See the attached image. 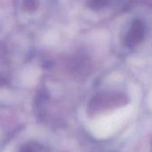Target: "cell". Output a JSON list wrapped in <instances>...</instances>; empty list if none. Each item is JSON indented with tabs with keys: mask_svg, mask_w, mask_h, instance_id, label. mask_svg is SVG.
Returning <instances> with one entry per match:
<instances>
[{
	"mask_svg": "<svg viewBox=\"0 0 152 152\" xmlns=\"http://www.w3.org/2000/svg\"><path fill=\"white\" fill-rule=\"evenodd\" d=\"M110 3V0H87L88 6L93 10H101L106 7Z\"/></svg>",
	"mask_w": 152,
	"mask_h": 152,
	"instance_id": "cell-4",
	"label": "cell"
},
{
	"mask_svg": "<svg viewBox=\"0 0 152 152\" xmlns=\"http://www.w3.org/2000/svg\"><path fill=\"white\" fill-rule=\"evenodd\" d=\"M132 107L121 108L108 116H104L94 121L91 125V132L97 138H107L115 133L131 116Z\"/></svg>",
	"mask_w": 152,
	"mask_h": 152,
	"instance_id": "cell-1",
	"label": "cell"
},
{
	"mask_svg": "<svg viewBox=\"0 0 152 152\" xmlns=\"http://www.w3.org/2000/svg\"><path fill=\"white\" fill-rule=\"evenodd\" d=\"M38 71L35 68L27 69L26 72L23 73L22 81L26 85H32L36 82V81L38 78Z\"/></svg>",
	"mask_w": 152,
	"mask_h": 152,
	"instance_id": "cell-3",
	"label": "cell"
},
{
	"mask_svg": "<svg viewBox=\"0 0 152 152\" xmlns=\"http://www.w3.org/2000/svg\"><path fill=\"white\" fill-rule=\"evenodd\" d=\"M143 34H144V24L141 20H136L133 22L130 28L127 39L130 43H134L140 40L143 37Z\"/></svg>",
	"mask_w": 152,
	"mask_h": 152,
	"instance_id": "cell-2",
	"label": "cell"
},
{
	"mask_svg": "<svg viewBox=\"0 0 152 152\" xmlns=\"http://www.w3.org/2000/svg\"><path fill=\"white\" fill-rule=\"evenodd\" d=\"M151 103H152V94H151Z\"/></svg>",
	"mask_w": 152,
	"mask_h": 152,
	"instance_id": "cell-5",
	"label": "cell"
}]
</instances>
